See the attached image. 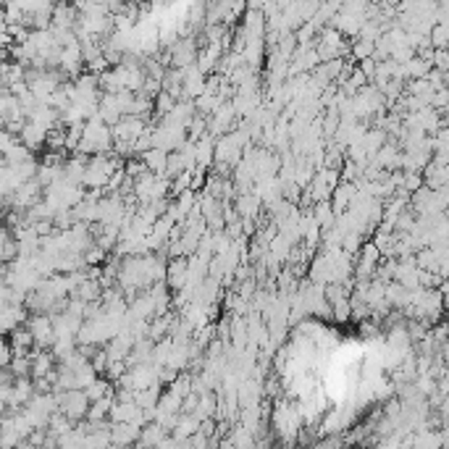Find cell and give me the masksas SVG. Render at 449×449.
Segmentation results:
<instances>
[{
  "label": "cell",
  "mask_w": 449,
  "mask_h": 449,
  "mask_svg": "<svg viewBox=\"0 0 449 449\" xmlns=\"http://www.w3.org/2000/svg\"><path fill=\"white\" fill-rule=\"evenodd\" d=\"M113 147V137H111V126H108L103 118L90 116L82 124V140L76 145V153L84 155H97V153H108Z\"/></svg>",
  "instance_id": "cell-1"
},
{
  "label": "cell",
  "mask_w": 449,
  "mask_h": 449,
  "mask_svg": "<svg viewBox=\"0 0 449 449\" xmlns=\"http://www.w3.org/2000/svg\"><path fill=\"white\" fill-rule=\"evenodd\" d=\"M121 161L113 150L108 153H97L92 158H87V165H84V174H82V187L84 189H106L108 179L113 177Z\"/></svg>",
  "instance_id": "cell-2"
},
{
  "label": "cell",
  "mask_w": 449,
  "mask_h": 449,
  "mask_svg": "<svg viewBox=\"0 0 449 449\" xmlns=\"http://www.w3.org/2000/svg\"><path fill=\"white\" fill-rule=\"evenodd\" d=\"M410 205H413L415 215H434V213H444L447 208V187L431 189V187H418L410 192Z\"/></svg>",
  "instance_id": "cell-3"
},
{
  "label": "cell",
  "mask_w": 449,
  "mask_h": 449,
  "mask_svg": "<svg viewBox=\"0 0 449 449\" xmlns=\"http://www.w3.org/2000/svg\"><path fill=\"white\" fill-rule=\"evenodd\" d=\"M56 400H58V413L66 415L69 421H82L87 418L90 410V397L84 394V389H66V391H53Z\"/></svg>",
  "instance_id": "cell-4"
},
{
  "label": "cell",
  "mask_w": 449,
  "mask_h": 449,
  "mask_svg": "<svg viewBox=\"0 0 449 449\" xmlns=\"http://www.w3.org/2000/svg\"><path fill=\"white\" fill-rule=\"evenodd\" d=\"M24 326L32 334V342L37 350H50V344L56 339V331H53V318L50 313H29Z\"/></svg>",
  "instance_id": "cell-5"
},
{
  "label": "cell",
  "mask_w": 449,
  "mask_h": 449,
  "mask_svg": "<svg viewBox=\"0 0 449 449\" xmlns=\"http://www.w3.org/2000/svg\"><path fill=\"white\" fill-rule=\"evenodd\" d=\"M197 40L195 35H187V37H179L174 45H168V56H171V66L174 69H184L189 63L197 60Z\"/></svg>",
  "instance_id": "cell-6"
},
{
  "label": "cell",
  "mask_w": 449,
  "mask_h": 449,
  "mask_svg": "<svg viewBox=\"0 0 449 449\" xmlns=\"http://www.w3.org/2000/svg\"><path fill=\"white\" fill-rule=\"evenodd\" d=\"M40 200H42V184L37 179H26L11 192V208L16 211H26Z\"/></svg>",
  "instance_id": "cell-7"
},
{
  "label": "cell",
  "mask_w": 449,
  "mask_h": 449,
  "mask_svg": "<svg viewBox=\"0 0 449 449\" xmlns=\"http://www.w3.org/2000/svg\"><path fill=\"white\" fill-rule=\"evenodd\" d=\"M58 69L74 79V76H79L84 71V58H82V47H79V40L76 42H71V45H63L60 47V56H58Z\"/></svg>",
  "instance_id": "cell-8"
},
{
  "label": "cell",
  "mask_w": 449,
  "mask_h": 449,
  "mask_svg": "<svg viewBox=\"0 0 449 449\" xmlns=\"http://www.w3.org/2000/svg\"><path fill=\"white\" fill-rule=\"evenodd\" d=\"M76 19H79V11H76L74 3H69V0L53 3V13H50V26L53 29H74Z\"/></svg>",
  "instance_id": "cell-9"
},
{
  "label": "cell",
  "mask_w": 449,
  "mask_h": 449,
  "mask_svg": "<svg viewBox=\"0 0 449 449\" xmlns=\"http://www.w3.org/2000/svg\"><path fill=\"white\" fill-rule=\"evenodd\" d=\"M29 376L32 378H42L47 376L50 370H56V366H58V360L53 357V352L50 350H37V347H32L29 350Z\"/></svg>",
  "instance_id": "cell-10"
},
{
  "label": "cell",
  "mask_w": 449,
  "mask_h": 449,
  "mask_svg": "<svg viewBox=\"0 0 449 449\" xmlns=\"http://www.w3.org/2000/svg\"><path fill=\"white\" fill-rule=\"evenodd\" d=\"M45 134H47V129H42L40 124H35V121H29V118H26L22 131H19L16 137H19V142H22L26 150H32V153H35V150H40V147H45Z\"/></svg>",
  "instance_id": "cell-11"
},
{
  "label": "cell",
  "mask_w": 449,
  "mask_h": 449,
  "mask_svg": "<svg viewBox=\"0 0 449 449\" xmlns=\"http://www.w3.org/2000/svg\"><path fill=\"white\" fill-rule=\"evenodd\" d=\"M108 434H111V444H116V447H129V444H137V436H140V425L118 421V423H111Z\"/></svg>",
  "instance_id": "cell-12"
},
{
  "label": "cell",
  "mask_w": 449,
  "mask_h": 449,
  "mask_svg": "<svg viewBox=\"0 0 449 449\" xmlns=\"http://www.w3.org/2000/svg\"><path fill=\"white\" fill-rule=\"evenodd\" d=\"M234 213L239 218H258L260 215V197L252 192H236L234 195Z\"/></svg>",
  "instance_id": "cell-13"
},
{
  "label": "cell",
  "mask_w": 449,
  "mask_h": 449,
  "mask_svg": "<svg viewBox=\"0 0 449 449\" xmlns=\"http://www.w3.org/2000/svg\"><path fill=\"white\" fill-rule=\"evenodd\" d=\"M354 192H357L354 181H342V179H339V184L331 189V197H334V200H331V208H334V213L347 211V205L352 202Z\"/></svg>",
  "instance_id": "cell-14"
},
{
  "label": "cell",
  "mask_w": 449,
  "mask_h": 449,
  "mask_svg": "<svg viewBox=\"0 0 449 449\" xmlns=\"http://www.w3.org/2000/svg\"><path fill=\"white\" fill-rule=\"evenodd\" d=\"M8 344H11L13 354H29V350L35 347V342H32V334H29V329H26L24 323L8 331Z\"/></svg>",
  "instance_id": "cell-15"
},
{
  "label": "cell",
  "mask_w": 449,
  "mask_h": 449,
  "mask_svg": "<svg viewBox=\"0 0 449 449\" xmlns=\"http://www.w3.org/2000/svg\"><path fill=\"white\" fill-rule=\"evenodd\" d=\"M165 150H161V147H150V150H145V153H140L142 163H145V168L147 171H153V174H158V177H163L165 174Z\"/></svg>",
  "instance_id": "cell-16"
},
{
  "label": "cell",
  "mask_w": 449,
  "mask_h": 449,
  "mask_svg": "<svg viewBox=\"0 0 449 449\" xmlns=\"http://www.w3.org/2000/svg\"><path fill=\"white\" fill-rule=\"evenodd\" d=\"M310 215H313V221H316L320 229H329V226H334V218H336V213H334V208H331V200L313 202V211H310Z\"/></svg>",
  "instance_id": "cell-17"
},
{
  "label": "cell",
  "mask_w": 449,
  "mask_h": 449,
  "mask_svg": "<svg viewBox=\"0 0 449 449\" xmlns=\"http://www.w3.org/2000/svg\"><path fill=\"white\" fill-rule=\"evenodd\" d=\"M158 397H161V384L145 386V389H134V405H140L142 410L155 407V405H158Z\"/></svg>",
  "instance_id": "cell-18"
},
{
  "label": "cell",
  "mask_w": 449,
  "mask_h": 449,
  "mask_svg": "<svg viewBox=\"0 0 449 449\" xmlns=\"http://www.w3.org/2000/svg\"><path fill=\"white\" fill-rule=\"evenodd\" d=\"M373 56V42L370 40H360V37H354V42L350 45V56L347 58L350 60H363V58H370Z\"/></svg>",
  "instance_id": "cell-19"
},
{
  "label": "cell",
  "mask_w": 449,
  "mask_h": 449,
  "mask_svg": "<svg viewBox=\"0 0 449 449\" xmlns=\"http://www.w3.org/2000/svg\"><path fill=\"white\" fill-rule=\"evenodd\" d=\"M26 158H32V150H26L22 142H13L11 147L3 153V161H6V163H11V165L22 163V161H26Z\"/></svg>",
  "instance_id": "cell-20"
},
{
  "label": "cell",
  "mask_w": 449,
  "mask_h": 449,
  "mask_svg": "<svg viewBox=\"0 0 449 449\" xmlns=\"http://www.w3.org/2000/svg\"><path fill=\"white\" fill-rule=\"evenodd\" d=\"M29 354H13L11 363H8V370H11V376H29Z\"/></svg>",
  "instance_id": "cell-21"
},
{
  "label": "cell",
  "mask_w": 449,
  "mask_h": 449,
  "mask_svg": "<svg viewBox=\"0 0 449 449\" xmlns=\"http://www.w3.org/2000/svg\"><path fill=\"white\" fill-rule=\"evenodd\" d=\"M363 234L360 231H347V234H342V250L344 252H350V255H354L357 250L363 247Z\"/></svg>",
  "instance_id": "cell-22"
},
{
  "label": "cell",
  "mask_w": 449,
  "mask_h": 449,
  "mask_svg": "<svg viewBox=\"0 0 449 449\" xmlns=\"http://www.w3.org/2000/svg\"><path fill=\"white\" fill-rule=\"evenodd\" d=\"M184 189H192V168L179 171L177 179L171 181V195H179V192H184Z\"/></svg>",
  "instance_id": "cell-23"
},
{
  "label": "cell",
  "mask_w": 449,
  "mask_h": 449,
  "mask_svg": "<svg viewBox=\"0 0 449 449\" xmlns=\"http://www.w3.org/2000/svg\"><path fill=\"white\" fill-rule=\"evenodd\" d=\"M82 258H84V266H100V263L108 258V252L103 247H97V245H90V247L82 252Z\"/></svg>",
  "instance_id": "cell-24"
},
{
  "label": "cell",
  "mask_w": 449,
  "mask_h": 449,
  "mask_svg": "<svg viewBox=\"0 0 449 449\" xmlns=\"http://www.w3.org/2000/svg\"><path fill=\"white\" fill-rule=\"evenodd\" d=\"M153 147V131H150V126L142 131L140 137L134 140V155H140V153H145V150H150Z\"/></svg>",
  "instance_id": "cell-25"
},
{
  "label": "cell",
  "mask_w": 449,
  "mask_h": 449,
  "mask_svg": "<svg viewBox=\"0 0 449 449\" xmlns=\"http://www.w3.org/2000/svg\"><path fill=\"white\" fill-rule=\"evenodd\" d=\"M124 171H126V177L137 179V177H142L147 168H145V163H142V158H134V161H129V163H126V168H124Z\"/></svg>",
  "instance_id": "cell-26"
},
{
  "label": "cell",
  "mask_w": 449,
  "mask_h": 449,
  "mask_svg": "<svg viewBox=\"0 0 449 449\" xmlns=\"http://www.w3.org/2000/svg\"><path fill=\"white\" fill-rule=\"evenodd\" d=\"M11 357H13L11 344H8V339H3V336H0V368H8Z\"/></svg>",
  "instance_id": "cell-27"
},
{
  "label": "cell",
  "mask_w": 449,
  "mask_h": 449,
  "mask_svg": "<svg viewBox=\"0 0 449 449\" xmlns=\"http://www.w3.org/2000/svg\"><path fill=\"white\" fill-rule=\"evenodd\" d=\"M13 142H19V137H16V134H11V131L6 129V126H0V155L6 153V150L11 147Z\"/></svg>",
  "instance_id": "cell-28"
},
{
  "label": "cell",
  "mask_w": 449,
  "mask_h": 449,
  "mask_svg": "<svg viewBox=\"0 0 449 449\" xmlns=\"http://www.w3.org/2000/svg\"><path fill=\"white\" fill-rule=\"evenodd\" d=\"M6 276H8V263H3V260H0V286L6 284Z\"/></svg>",
  "instance_id": "cell-29"
},
{
  "label": "cell",
  "mask_w": 449,
  "mask_h": 449,
  "mask_svg": "<svg viewBox=\"0 0 449 449\" xmlns=\"http://www.w3.org/2000/svg\"><path fill=\"white\" fill-rule=\"evenodd\" d=\"M6 415H8V405H6V402L0 400V421H3V418H6Z\"/></svg>",
  "instance_id": "cell-30"
},
{
  "label": "cell",
  "mask_w": 449,
  "mask_h": 449,
  "mask_svg": "<svg viewBox=\"0 0 449 449\" xmlns=\"http://www.w3.org/2000/svg\"><path fill=\"white\" fill-rule=\"evenodd\" d=\"M50 3H63V0H50Z\"/></svg>",
  "instance_id": "cell-31"
}]
</instances>
